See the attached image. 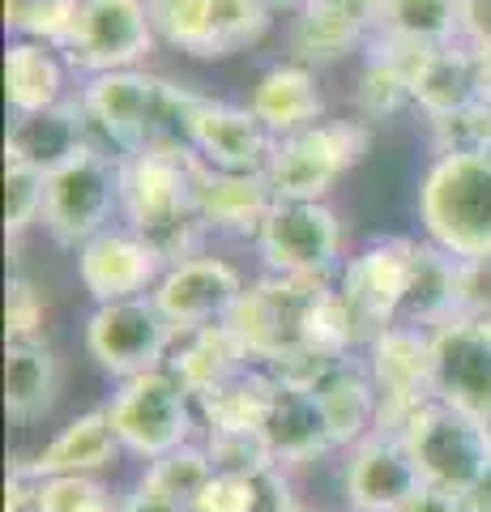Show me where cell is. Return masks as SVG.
Wrapping results in <instances>:
<instances>
[{
  "instance_id": "ffe728a7",
  "label": "cell",
  "mask_w": 491,
  "mask_h": 512,
  "mask_svg": "<svg viewBox=\"0 0 491 512\" xmlns=\"http://www.w3.org/2000/svg\"><path fill=\"white\" fill-rule=\"evenodd\" d=\"M248 107H252V116L269 128L274 141L304 133V128L321 124L329 116L325 90L316 82V69H308V64H299V60L269 64L248 90Z\"/></svg>"
},
{
  "instance_id": "7c38bea8",
  "label": "cell",
  "mask_w": 491,
  "mask_h": 512,
  "mask_svg": "<svg viewBox=\"0 0 491 512\" xmlns=\"http://www.w3.org/2000/svg\"><path fill=\"white\" fill-rule=\"evenodd\" d=\"M415 261H419V239L406 235H380L363 244L355 256H346L338 291L355 308V316L372 329V338L393 320H402L410 282H415Z\"/></svg>"
},
{
  "instance_id": "681fc988",
  "label": "cell",
  "mask_w": 491,
  "mask_h": 512,
  "mask_svg": "<svg viewBox=\"0 0 491 512\" xmlns=\"http://www.w3.org/2000/svg\"><path fill=\"white\" fill-rule=\"evenodd\" d=\"M261 5L265 9H304L308 0H261Z\"/></svg>"
},
{
  "instance_id": "603a6c76",
  "label": "cell",
  "mask_w": 491,
  "mask_h": 512,
  "mask_svg": "<svg viewBox=\"0 0 491 512\" xmlns=\"http://www.w3.org/2000/svg\"><path fill=\"white\" fill-rule=\"evenodd\" d=\"M69 60L60 47H47L35 39H9L5 47V99L13 116H35V111L65 107L73 99L69 90Z\"/></svg>"
},
{
  "instance_id": "8fae6325",
  "label": "cell",
  "mask_w": 491,
  "mask_h": 512,
  "mask_svg": "<svg viewBox=\"0 0 491 512\" xmlns=\"http://www.w3.org/2000/svg\"><path fill=\"white\" fill-rule=\"evenodd\" d=\"M363 363H368V372L380 389V427L376 431L402 436L410 414L436 397V389H432V329L393 320V325H385L368 342Z\"/></svg>"
},
{
  "instance_id": "7bdbcfd3",
  "label": "cell",
  "mask_w": 491,
  "mask_h": 512,
  "mask_svg": "<svg viewBox=\"0 0 491 512\" xmlns=\"http://www.w3.org/2000/svg\"><path fill=\"white\" fill-rule=\"evenodd\" d=\"M43 487V470L35 466V457H13L5 474V512H35Z\"/></svg>"
},
{
  "instance_id": "4dcf8cb0",
  "label": "cell",
  "mask_w": 491,
  "mask_h": 512,
  "mask_svg": "<svg viewBox=\"0 0 491 512\" xmlns=\"http://www.w3.org/2000/svg\"><path fill=\"white\" fill-rule=\"evenodd\" d=\"M376 35L427 47L462 43V0H376Z\"/></svg>"
},
{
  "instance_id": "7402d4cb",
  "label": "cell",
  "mask_w": 491,
  "mask_h": 512,
  "mask_svg": "<svg viewBox=\"0 0 491 512\" xmlns=\"http://www.w3.org/2000/svg\"><path fill=\"white\" fill-rule=\"evenodd\" d=\"M312 393L325 410V423H329V431H334L338 453L355 448L359 440H368L380 427V389H376L363 355L338 359Z\"/></svg>"
},
{
  "instance_id": "ab89813d",
  "label": "cell",
  "mask_w": 491,
  "mask_h": 512,
  "mask_svg": "<svg viewBox=\"0 0 491 512\" xmlns=\"http://www.w3.org/2000/svg\"><path fill=\"white\" fill-rule=\"evenodd\" d=\"M43 205H47V171L5 158V235L13 244L35 227H43Z\"/></svg>"
},
{
  "instance_id": "bcb514c9",
  "label": "cell",
  "mask_w": 491,
  "mask_h": 512,
  "mask_svg": "<svg viewBox=\"0 0 491 512\" xmlns=\"http://www.w3.org/2000/svg\"><path fill=\"white\" fill-rule=\"evenodd\" d=\"M120 512H184L176 504H167V500H158V495H146V491H124L120 495Z\"/></svg>"
},
{
  "instance_id": "5bb4252c",
  "label": "cell",
  "mask_w": 491,
  "mask_h": 512,
  "mask_svg": "<svg viewBox=\"0 0 491 512\" xmlns=\"http://www.w3.org/2000/svg\"><path fill=\"white\" fill-rule=\"evenodd\" d=\"M77 282L94 303H120V299H141L154 295V286L163 282L167 261L146 235H137L133 227H107L103 235H94L90 244L73 252Z\"/></svg>"
},
{
  "instance_id": "52a82bcc",
  "label": "cell",
  "mask_w": 491,
  "mask_h": 512,
  "mask_svg": "<svg viewBox=\"0 0 491 512\" xmlns=\"http://www.w3.org/2000/svg\"><path fill=\"white\" fill-rule=\"evenodd\" d=\"M252 248L274 278L338 282L346 265V227L329 201H278Z\"/></svg>"
},
{
  "instance_id": "8992f818",
  "label": "cell",
  "mask_w": 491,
  "mask_h": 512,
  "mask_svg": "<svg viewBox=\"0 0 491 512\" xmlns=\"http://www.w3.org/2000/svg\"><path fill=\"white\" fill-rule=\"evenodd\" d=\"M107 414L116 423L124 453L137 461H158L184 444H193V431L201 423L197 397L176 380L171 367L120 380V389L107 402Z\"/></svg>"
},
{
  "instance_id": "f35d334b",
  "label": "cell",
  "mask_w": 491,
  "mask_h": 512,
  "mask_svg": "<svg viewBox=\"0 0 491 512\" xmlns=\"http://www.w3.org/2000/svg\"><path fill=\"white\" fill-rule=\"evenodd\" d=\"M402 107H415L410 82L398 69H389L385 60L368 56V64L359 73V86H355V116L363 124H380V120H393Z\"/></svg>"
},
{
  "instance_id": "484cf974",
  "label": "cell",
  "mask_w": 491,
  "mask_h": 512,
  "mask_svg": "<svg viewBox=\"0 0 491 512\" xmlns=\"http://www.w3.org/2000/svg\"><path fill=\"white\" fill-rule=\"evenodd\" d=\"M60 397V355L47 338L5 342V414L18 427L52 414Z\"/></svg>"
},
{
  "instance_id": "d4e9b609",
  "label": "cell",
  "mask_w": 491,
  "mask_h": 512,
  "mask_svg": "<svg viewBox=\"0 0 491 512\" xmlns=\"http://www.w3.org/2000/svg\"><path fill=\"white\" fill-rule=\"evenodd\" d=\"M124 457V444L116 436V423L107 406H94L77 414L35 453V466L43 474H99L112 470Z\"/></svg>"
},
{
  "instance_id": "f1b7e54d",
  "label": "cell",
  "mask_w": 491,
  "mask_h": 512,
  "mask_svg": "<svg viewBox=\"0 0 491 512\" xmlns=\"http://www.w3.org/2000/svg\"><path fill=\"white\" fill-rule=\"evenodd\" d=\"M474 99H479V56L466 43L440 47L415 86V107L427 120H440V116L462 111Z\"/></svg>"
},
{
  "instance_id": "d590c367",
  "label": "cell",
  "mask_w": 491,
  "mask_h": 512,
  "mask_svg": "<svg viewBox=\"0 0 491 512\" xmlns=\"http://www.w3.org/2000/svg\"><path fill=\"white\" fill-rule=\"evenodd\" d=\"M205 453H210L214 474H278V457L269 448L265 427L261 431H205Z\"/></svg>"
},
{
  "instance_id": "836d02e7",
  "label": "cell",
  "mask_w": 491,
  "mask_h": 512,
  "mask_svg": "<svg viewBox=\"0 0 491 512\" xmlns=\"http://www.w3.org/2000/svg\"><path fill=\"white\" fill-rule=\"evenodd\" d=\"M269 26H274V9L261 0H210V60H231L257 47Z\"/></svg>"
},
{
  "instance_id": "83f0119b",
  "label": "cell",
  "mask_w": 491,
  "mask_h": 512,
  "mask_svg": "<svg viewBox=\"0 0 491 512\" xmlns=\"http://www.w3.org/2000/svg\"><path fill=\"white\" fill-rule=\"evenodd\" d=\"M278 380L265 367H244L240 376L197 397V414L205 431H261L274 406Z\"/></svg>"
},
{
  "instance_id": "9c48e42d",
  "label": "cell",
  "mask_w": 491,
  "mask_h": 512,
  "mask_svg": "<svg viewBox=\"0 0 491 512\" xmlns=\"http://www.w3.org/2000/svg\"><path fill=\"white\" fill-rule=\"evenodd\" d=\"M176 325L158 312L154 295L141 299H120V303H94L86 325H82V346L116 380H133L167 367L171 350H176Z\"/></svg>"
},
{
  "instance_id": "ac0fdd59",
  "label": "cell",
  "mask_w": 491,
  "mask_h": 512,
  "mask_svg": "<svg viewBox=\"0 0 491 512\" xmlns=\"http://www.w3.org/2000/svg\"><path fill=\"white\" fill-rule=\"evenodd\" d=\"M376 35V0H308L291 22V60L321 69Z\"/></svg>"
},
{
  "instance_id": "4fadbf2b",
  "label": "cell",
  "mask_w": 491,
  "mask_h": 512,
  "mask_svg": "<svg viewBox=\"0 0 491 512\" xmlns=\"http://www.w3.org/2000/svg\"><path fill=\"white\" fill-rule=\"evenodd\" d=\"M244 291L248 282L227 256L197 252L167 265L163 282L154 286V303L176 325V333H193L205 325H223L235 312V303L244 299Z\"/></svg>"
},
{
  "instance_id": "30bf717a",
  "label": "cell",
  "mask_w": 491,
  "mask_h": 512,
  "mask_svg": "<svg viewBox=\"0 0 491 512\" xmlns=\"http://www.w3.org/2000/svg\"><path fill=\"white\" fill-rule=\"evenodd\" d=\"M158 47L146 0H82L69 39L60 43V56L73 73L103 77L141 69V60Z\"/></svg>"
},
{
  "instance_id": "d6a6232c",
  "label": "cell",
  "mask_w": 491,
  "mask_h": 512,
  "mask_svg": "<svg viewBox=\"0 0 491 512\" xmlns=\"http://www.w3.org/2000/svg\"><path fill=\"white\" fill-rule=\"evenodd\" d=\"M214 478V466H210V453H205V444H184L176 453L158 457V461H146V470L137 478V491L146 495H158V500L176 504V508H193V500L201 495V487Z\"/></svg>"
},
{
  "instance_id": "277c9868",
  "label": "cell",
  "mask_w": 491,
  "mask_h": 512,
  "mask_svg": "<svg viewBox=\"0 0 491 512\" xmlns=\"http://www.w3.org/2000/svg\"><path fill=\"white\" fill-rule=\"evenodd\" d=\"M120 222V154L99 141L82 146L73 158L47 171L43 231L52 244L77 252L94 235Z\"/></svg>"
},
{
  "instance_id": "c3c4849f",
  "label": "cell",
  "mask_w": 491,
  "mask_h": 512,
  "mask_svg": "<svg viewBox=\"0 0 491 512\" xmlns=\"http://www.w3.org/2000/svg\"><path fill=\"white\" fill-rule=\"evenodd\" d=\"M474 56H479V99L491 103V47L487 52H474Z\"/></svg>"
},
{
  "instance_id": "b9f144b4",
  "label": "cell",
  "mask_w": 491,
  "mask_h": 512,
  "mask_svg": "<svg viewBox=\"0 0 491 512\" xmlns=\"http://www.w3.org/2000/svg\"><path fill=\"white\" fill-rule=\"evenodd\" d=\"M47 329V295L30 274H9L5 291V342H35Z\"/></svg>"
},
{
  "instance_id": "f6af8a7d",
  "label": "cell",
  "mask_w": 491,
  "mask_h": 512,
  "mask_svg": "<svg viewBox=\"0 0 491 512\" xmlns=\"http://www.w3.org/2000/svg\"><path fill=\"white\" fill-rule=\"evenodd\" d=\"M402 512H466V500L453 491H436V487H423L415 500H410Z\"/></svg>"
},
{
  "instance_id": "5b68a950",
  "label": "cell",
  "mask_w": 491,
  "mask_h": 512,
  "mask_svg": "<svg viewBox=\"0 0 491 512\" xmlns=\"http://www.w3.org/2000/svg\"><path fill=\"white\" fill-rule=\"evenodd\" d=\"M372 146V124L359 116H325L304 133L278 137L265 180L278 201H329L346 171L363 163Z\"/></svg>"
},
{
  "instance_id": "4316f807",
  "label": "cell",
  "mask_w": 491,
  "mask_h": 512,
  "mask_svg": "<svg viewBox=\"0 0 491 512\" xmlns=\"http://www.w3.org/2000/svg\"><path fill=\"white\" fill-rule=\"evenodd\" d=\"M167 367L176 372V380L188 393L201 397V393L218 389V384H227L231 376H240L244 367H257V363H252L248 346L240 342V333L223 320V325H205V329H193V333H180Z\"/></svg>"
},
{
  "instance_id": "7a4b0ae2",
  "label": "cell",
  "mask_w": 491,
  "mask_h": 512,
  "mask_svg": "<svg viewBox=\"0 0 491 512\" xmlns=\"http://www.w3.org/2000/svg\"><path fill=\"white\" fill-rule=\"evenodd\" d=\"M77 103L99 146L112 154H137L150 146H184V128L201 94L146 69H124L86 77L77 86Z\"/></svg>"
},
{
  "instance_id": "74e56055",
  "label": "cell",
  "mask_w": 491,
  "mask_h": 512,
  "mask_svg": "<svg viewBox=\"0 0 491 512\" xmlns=\"http://www.w3.org/2000/svg\"><path fill=\"white\" fill-rule=\"evenodd\" d=\"M120 495L99 474H43L35 512H120Z\"/></svg>"
},
{
  "instance_id": "60d3db41",
  "label": "cell",
  "mask_w": 491,
  "mask_h": 512,
  "mask_svg": "<svg viewBox=\"0 0 491 512\" xmlns=\"http://www.w3.org/2000/svg\"><path fill=\"white\" fill-rule=\"evenodd\" d=\"M436 154H491V103L474 99L453 116L432 120Z\"/></svg>"
},
{
  "instance_id": "cb8c5ba5",
  "label": "cell",
  "mask_w": 491,
  "mask_h": 512,
  "mask_svg": "<svg viewBox=\"0 0 491 512\" xmlns=\"http://www.w3.org/2000/svg\"><path fill=\"white\" fill-rule=\"evenodd\" d=\"M90 141H94L90 120L73 94L65 107L35 111V116H13L9 133H5V158L39 167V171H52V167L65 163V158H73L82 146H90Z\"/></svg>"
},
{
  "instance_id": "3957f363",
  "label": "cell",
  "mask_w": 491,
  "mask_h": 512,
  "mask_svg": "<svg viewBox=\"0 0 491 512\" xmlns=\"http://www.w3.org/2000/svg\"><path fill=\"white\" fill-rule=\"evenodd\" d=\"M423 239L457 261H491V154H436L419 184Z\"/></svg>"
},
{
  "instance_id": "816d5d0a",
  "label": "cell",
  "mask_w": 491,
  "mask_h": 512,
  "mask_svg": "<svg viewBox=\"0 0 491 512\" xmlns=\"http://www.w3.org/2000/svg\"><path fill=\"white\" fill-rule=\"evenodd\" d=\"M287 512H312V508H304V504H295V508H287Z\"/></svg>"
},
{
  "instance_id": "e0dca14e",
  "label": "cell",
  "mask_w": 491,
  "mask_h": 512,
  "mask_svg": "<svg viewBox=\"0 0 491 512\" xmlns=\"http://www.w3.org/2000/svg\"><path fill=\"white\" fill-rule=\"evenodd\" d=\"M432 389L479 419L491 410V333L479 320L453 316L432 329Z\"/></svg>"
},
{
  "instance_id": "6da1fadb",
  "label": "cell",
  "mask_w": 491,
  "mask_h": 512,
  "mask_svg": "<svg viewBox=\"0 0 491 512\" xmlns=\"http://www.w3.org/2000/svg\"><path fill=\"white\" fill-rule=\"evenodd\" d=\"M201 158L188 146L120 154V222L146 235L167 265L210 252V227L197 214Z\"/></svg>"
},
{
  "instance_id": "7dc6e473",
  "label": "cell",
  "mask_w": 491,
  "mask_h": 512,
  "mask_svg": "<svg viewBox=\"0 0 491 512\" xmlns=\"http://www.w3.org/2000/svg\"><path fill=\"white\" fill-rule=\"evenodd\" d=\"M462 500H466V512H491V466L483 470V478L462 495Z\"/></svg>"
},
{
  "instance_id": "44dd1931",
  "label": "cell",
  "mask_w": 491,
  "mask_h": 512,
  "mask_svg": "<svg viewBox=\"0 0 491 512\" xmlns=\"http://www.w3.org/2000/svg\"><path fill=\"white\" fill-rule=\"evenodd\" d=\"M265 436H269V448H274L282 474L304 470L312 461L338 453L334 431H329L325 410L312 389H287V384H278L274 406H269V419H265Z\"/></svg>"
},
{
  "instance_id": "d6986e66",
  "label": "cell",
  "mask_w": 491,
  "mask_h": 512,
  "mask_svg": "<svg viewBox=\"0 0 491 512\" xmlns=\"http://www.w3.org/2000/svg\"><path fill=\"white\" fill-rule=\"evenodd\" d=\"M274 188H269L265 171H214L201 163L197 175V214L210 227V235H231V239H248L257 244V235L265 227V218L274 214Z\"/></svg>"
},
{
  "instance_id": "f546056e",
  "label": "cell",
  "mask_w": 491,
  "mask_h": 512,
  "mask_svg": "<svg viewBox=\"0 0 491 512\" xmlns=\"http://www.w3.org/2000/svg\"><path fill=\"white\" fill-rule=\"evenodd\" d=\"M457 282H462V261L423 239L402 320L406 325H423V329H436V325H445V320H453L457 316Z\"/></svg>"
},
{
  "instance_id": "8d00e7d4",
  "label": "cell",
  "mask_w": 491,
  "mask_h": 512,
  "mask_svg": "<svg viewBox=\"0 0 491 512\" xmlns=\"http://www.w3.org/2000/svg\"><path fill=\"white\" fill-rule=\"evenodd\" d=\"M82 0H5V30L13 39L60 47L77 22Z\"/></svg>"
},
{
  "instance_id": "f907efd6",
  "label": "cell",
  "mask_w": 491,
  "mask_h": 512,
  "mask_svg": "<svg viewBox=\"0 0 491 512\" xmlns=\"http://www.w3.org/2000/svg\"><path fill=\"white\" fill-rule=\"evenodd\" d=\"M483 427H487V436H491V410L483 414Z\"/></svg>"
},
{
  "instance_id": "1f68e13d",
  "label": "cell",
  "mask_w": 491,
  "mask_h": 512,
  "mask_svg": "<svg viewBox=\"0 0 491 512\" xmlns=\"http://www.w3.org/2000/svg\"><path fill=\"white\" fill-rule=\"evenodd\" d=\"M295 508L291 491H287V474H214L201 487L188 512H287Z\"/></svg>"
},
{
  "instance_id": "e575fe53",
  "label": "cell",
  "mask_w": 491,
  "mask_h": 512,
  "mask_svg": "<svg viewBox=\"0 0 491 512\" xmlns=\"http://www.w3.org/2000/svg\"><path fill=\"white\" fill-rule=\"evenodd\" d=\"M146 9L163 47L210 60V0H146Z\"/></svg>"
},
{
  "instance_id": "ba28073f",
  "label": "cell",
  "mask_w": 491,
  "mask_h": 512,
  "mask_svg": "<svg viewBox=\"0 0 491 512\" xmlns=\"http://www.w3.org/2000/svg\"><path fill=\"white\" fill-rule=\"evenodd\" d=\"M402 440L415 457L427 487L466 495L491 466V436L479 414H466L449 402H423L410 423L402 427Z\"/></svg>"
},
{
  "instance_id": "9a60e30c",
  "label": "cell",
  "mask_w": 491,
  "mask_h": 512,
  "mask_svg": "<svg viewBox=\"0 0 491 512\" xmlns=\"http://www.w3.org/2000/svg\"><path fill=\"white\" fill-rule=\"evenodd\" d=\"M423 474L410 448L393 431H372L342 453V504L346 512H402L423 491Z\"/></svg>"
},
{
  "instance_id": "ee69618b",
  "label": "cell",
  "mask_w": 491,
  "mask_h": 512,
  "mask_svg": "<svg viewBox=\"0 0 491 512\" xmlns=\"http://www.w3.org/2000/svg\"><path fill=\"white\" fill-rule=\"evenodd\" d=\"M462 43L470 52L491 47V0H462Z\"/></svg>"
},
{
  "instance_id": "2e32d148",
  "label": "cell",
  "mask_w": 491,
  "mask_h": 512,
  "mask_svg": "<svg viewBox=\"0 0 491 512\" xmlns=\"http://www.w3.org/2000/svg\"><path fill=\"white\" fill-rule=\"evenodd\" d=\"M184 146L214 171L252 175V171L269 167L274 137H269V128L252 116L248 103H227V99L201 94V103L193 107L188 128H184Z\"/></svg>"
}]
</instances>
